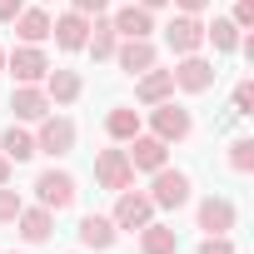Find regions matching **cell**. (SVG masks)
<instances>
[{"label":"cell","mask_w":254,"mask_h":254,"mask_svg":"<svg viewBox=\"0 0 254 254\" xmlns=\"http://www.w3.org/2000/svg\"><path fill=\"white\" fill-rule=\"evenodd\" d=\"M75 150V125L65 115H45L40 120V135H35V155H70Z\"/></svg>","instance_id":"6da1fadb"},{"label":"cell","mask_w":254,"mask_h":254,"mask_svg":"<svg viewBox=\"0 0 254 254\" xmlns=\"http://www.w3.org/2000/svg\"><path fill=\"white\" fill-rule=\"evenodd\" d=\"M150 110H155V115H150V120H155V135H160L165 145H170V140H185V135L194 130L190 110H185V105H175V100H160V105H150Z\"/></svg>","instance_id":"7a4b0ae2"},{"label":"cell","mask_w":254,"mask_h":254,"mask_svg":"<svg viewBox=\"0 0 254 254\" xmlns=\"http://www.w3.org/2000/svg\"><path fill=\"white\" fill-rule=\"evenodd\" d=\"M35 194H40L45 209H70V204H75V175H65V170H45V175L35 180Z\"/></svg>","instance_id":"3957f363"},{"label":"cell","mask_w":254,"mask_h":254,"mask_svg":"<svg viewBox=\"0 0 254 254\" xmlns=\"http://www.w3.org/2000/svg\"><path fill=\"white\" fill-rule=\"evenodd\" d=\"M190 199V175H180V170H155V190H150V204H160V209H180Z\"/></svg>","instance_id":"277c9868"},{"label":"cell","mask_w":254,"mask_h":254,"mask_svg":"<svg viewBox=\"0 0 254 254\" xmlns=\"http://www.w3.org/2000/svg\"><path fill=\"white\" fill-rule=\"evenodd\" d=\"M95 180L105 185V190H130V180H135V170H130V155L125 150H100V160H95Z\"/></svg>","instance_id":"5b68a950"},{"label":"cell","mask_w":254,"mask_h":254,"mask_svg":"<svg viewBox=\"0 0 254 254\" xmlns=\"http://www.w3.org/2000/svg\"><path fill=\"white\" fill-rule=\"evenodd\" d=\"M155 214L150 194H135V190H120V204H115V229H145Z\"/></svg>","instance_id":"8992f818"},{"label":"cell","mask_w":254,"mask_h":254,"mask_svg":"<svg viewBox=\"0 0 254 254\" xmlns=\"http://www.w3.org/2000/svg\"><path fill=\"white\" fill-rule=\"evenodd\" d=\"M170 75H175V85H180V90L199 95V90H209V85H214V75H219V70H214L209 60H199V55H185V60H180Z\"/></svg>","instance_id":"52a82bcc"},{"label":"cell","mask_w":254,"mask_h":254,"mask_svg":"<svg viewBox=\"0 0 254 254\" xmlns=\"http://www.w3.org/2000/svg\"><path fill=\"white\" fill-rule=\"evenodd\" d=\"M165 40H170V50H175V55H194V50L204 45V25H199L194 15H175V20H170V30H165Z\"/></svg>","instance_id":"ba28073f"},{"label":"cell","mask_w":254,"mask_h":254,"mask_svg":"<svg viewBox=\"0 0 254 254\" xmlns=\"http://www.w3.org/2000/svg\"><path fill=\"white\" fill-rule=\"evenodd\" d=\"M5 70H10L20 85H35V80H45V75H50V60H45L35 45H20V50L5 60Z\"/></svg>","instance_id":"9c48e42d"},{"label":"cell","mask_w":254,"mask_h":254,"mask_svg":"<svg viewBox=\"0 0 254 254\" xmlns=\"http://www.w3.org/2000/svg\"><path fill=\"white\" fill-rule=\"evenodd\" d=\"M50 35H55V45H60V50H85V35H90V15L70 10V15L50 20Z\"/></svg>","instance_id":"30bf717a"},{"label":"cell","mask_w":254,"mask_h":254,"mask_svg":"<svg viewBox=\"0 0 254 254\" xmlns=\"http://www.w3.org/2000/svg\"><path fill=\"white\" fill-rule=\"evenodd\" d=\"M125 155H130V170H150V175H155V170L165 165V140H160V135H135Z\"/></svg>","instance_id":"8fae6325"},{"label":"cell","mask_w":254,"mask_h":254,"mask_svg":"<svg viewBox=\"0 0 254 254\" xmlns=\"http://www.w3.org/2000/svg\"><path fill=\"white\" fill-rule=\"evenodd\" d=\"M110 25H115V35H125V40H150V30H155V20H150L145 5H125Z\"/></svg>","instance_id":"7c38bea8"},{"label":"cell","mask_w":254,"mask_h":254,"mask_svg":"<svg viewBox=\"0 0 254 254\" xmlns=\"http://www.w3.org/2000/svg\"><path fill=\"white\" fill-rule=\"evenodd\" d=\"M10 110H15V120H45V115H50V95L35 90V85H20V90L10 95Z\"/></svg>","instance_id":"4fadbf2b"},{"label":"cell","mask_w":254,"mask_h":254,"mask_svg":"<svg viewBox=\"0 0 254 254\" xmlns=\"http://www.w3.org/2000/svg\"><path fill=\"white\" fill-rule=\"evenodd\" d=\"M199 229H204V234H229V229H234V204L209 194V199L199 204Z\"/></svg>","instance_id":"5bb4252c"},{"label":"cell","mask_w":254,"mask_h":254,"mask_svg":"<svg viewBox=\"0 0 254 254\" xmlns=\"http://www.w3.org/2000/svg\"><path fill=\"white\" fill-rule=\"evenodd\" d=\"M15 224H20V239L25 244H45L50 239V224H55V209H45V204L40 209H20Z\"/></svg>","instance_id":"9a60e30c"},{"label":"cell","mask_w":254,"mask_h":254,"mask_svg":"<svg viewBox=\"0 0 254 254\" xmlns=\"http://www.w3.org/2000/svg\"><path fill=\"white\" fill-rule=\"evenodd\" d=\"M135 95H140V105H160V100L175 95V75L170 70H145L140 85H135Z\"/></svg>","instance_id":"2e32d148"},{"label":"cell","mask_w":254,"mask_h":254,"mask_svg":"<svg viewBox=\"0 0 254 254\" xmlns=\"http://www.w3.org/2000/svg\"><path fill=\"white\" fill-rule=\"evenodd\" d=\"M80 244H85V249H110V244H115V219L85 214V219H80Z\"/></svg>","instance_id":"e0dca14e"},{"label":"cell","mask_w":254,"mask_h":254,"mask_svg":"<svg viewBox=\"0 0 254 254\" xmlns=\"http://www.w3.org/2000/svg\"><path fill=\"white\" fill-rule=\"evenodd\" d=\"M140 249H145V254H180V234H175L170 224H155V219H150V224L140 229Z\"/></svg>","instance_id":"ac0fdd59"},{"label":"cell","mask_w":254,"mask_h":254,"mask_svg":"<svg viewBox=\"0 0 254 254\" xmlns=\"http://www.w3.org/2000/svg\"><path fill=\"white\" fill-rule=\"evenodd\" d=\"M115 55H120V65L130 70V75H145V70H155V45H150V40H125Z\"/></svg>","instance_id":"d6986e66"},{"label":"cell","mask_w":254,"mask_h":254,"mask_svg":"<svg viewBox=\"0 0 254 254\" xmlns=\"http://www.w3.org/2000/svg\"><path fill=\"white\" fill-rule=\"evenodd\" d=\"M10 25H15V35H20L25 45H40V40H50V15H45V10H20Z\"/></svg>","instance_id":"ffe728a7"},{"label":"cell","mask_w":254,"mask_h":254,"mask_svg":"<svg viewBox=\"0 0 254 254\" xmlns=\"http://www.w3.org/2000/svg\"><path fill=\"white\" fill-rule=\"evenodd\" d=\"M45 95H50V105L80 100V75H75V70H50V75H45Z\"/></svg>","instance_id":"44dd1931"},{"label":"cell","mask_w":254,"mask_h":254,"mask_svg":"<svg viewBox=\"0 0 254 254\" xmlns=\"http://www.w3.org/2000/svg\"><path fill=\"white\" fill-rule=\"evenodd\" d=\"M0 155H5L10 165L30 160V155H35V135H25V130H15V125H10V130H5V140H0Z\"/></svg>","instance_id":"7402d4cb"},{"label":"cell","mask_w":254,"mask_h":254,"mask_svg":"<svg viewBox=\"0 0 254 254\" xmlns=\"http://www.w3.org/2000/svg\"><path fill=\"white\" fill-rule=\"evenodd\" d=\"M85 50H90L95 60H110V55H115V25H110V20H95L90 35H85Z\"/></svg>","instance_id":"603a6c76"},{"label":"cell","mask_w":254,"mask_h":254,"mask_svg":"<svg viewBox=\"0 0 254 254\" xmlns=\"http://www.w3.org/2000/svg\"><path fill=\"white\" fill-rule=\"evenodd\" d=\"M105 130H110L115 140H135V135H140V115L120 105V110H110V120H105Z\"/></svg>","instance_id":"cb8c5ba5"},{"label":"cell","mask_w":254,"mask_h":254,"mask_svg":"<svg viewBox=\"0 0 254 254\" xmlns=\"http://www.w3.org/2000/svg\"><path fill=\"white\" fill-rule=\"evenodd\" d=\"M204 40H214V50H239V25L214 20V25H204Z\"/></svg>","instance_id":"d4e9b609"},{"label":"cell","mask_w":254,"mask_h":254,"mask_svg":"<svg viewBox=\"0 0 254 254\" xmlns=\"http://www.w3.org/2000/svg\"><path fill=\"white\" fill-rule=\"evenodd\" d=\"M229 165H234L239 175H249V170H254V140H234V145H229Z\"/></svg>","instance_id":"484cf974"},{"label":"cell","mask_w":254,"mask_h":254,"mask_svg":"<svg viewBox=\"0 0 254 254\" xmlns=\"http://www.w3.org/2000/svg\"><path fill=\"white\" fill-rule=\"evenodd\" d=\"M20 209H25V204H20V194H15L10 185H0V219H15Z\"/></svg>","instance_id":"4316f807"},{"label":"cell","mask_w":254,"mask_h":254,"mask_svg":"<svg viewBox=\"0 0 254 254\" xmlns=\"http://www.w3.org/2000/svg\"><path fill=\"white\" fill-rule=\"evenodd\" d=\"M234 115H254V85H239L234 90Z\"/></svg>","instance_id":"83f0119b"},{"label":"cell","mask_w":254,"mask_h":254,"mask_svg":"<svg viewBox=\"0 0 254 254\" xmlns=\"http://www.w3.org/2000/svg\"><path fill=\"white\" fill-rule=\"evenodd\" d=\"M229 20H234L239 30H244V25H254V0H234V15H229Z\"/></svg>","instance_id":"f1b7e54d"},{"label":"cell","mask_w":254,"mask_h":254,"mask_svg":"<svg viewBox=\"0 0 254 254\" xmlns=\"http://www.w3.org/2000/svg\"><path fill=\"white\" fill-rule=\"evenodd\" d=\"M199 254H234V244H229L224 234H209V239L199 244Z\"/></svg>","instance_id":"f546056e"},{"label":"cell","mask_w":254,"mask_h":254,"mask_svg":"<svg viewBox=\"0 0 254 254\" xmlns=\"http://www.w3.org/2000/svg\"><path fill=\"white\" fill-rule=\"evenodd\" d=\"M20 10H25V0H0V20H5V25H10Z\"/></svg>","instance_id":"4dcf8cb0"},{"label":"cell","mask_w":254,"mask_h":254,"mask_svg":"<svg viewBox=\"0 0 254 254\" xmlns=\"http://www.w3.org/2000/svg\"><path fill=\"white\" fill-rule=\"evenodd\" d=\"M70 5H75V10H80V15H100V10H105V5H110V0H70Z\"/></svg>","instance_id":"1f68e13d"},{"label":"cell","mask_w":254,"mask_h":254,"mask_svg":"<svg viewBox=\"0 0 254 254\" xmlns=\"http://www.w3.org/2000/svg\"><path fill=\"white\" fill-rule=\"evenodd\" d=\"M175 5H180V10H185V15H199V10H204V5H209V0H175Z\"/></svg>","instance_id":"d6a6232c"},{"label":"cell","mask_w":254,"mask_h":254,"mask_svg":"<svg viewBox=\"0 0 254 254\" xmlns=\"http://www.w3.org/2000/svg\"><path fill=\"white\" fill-rule=\"evenodd\" d=\"M0 185H10V160L0 155Z\"/></svg>","instance_id":"836d02e7"},{"label":"cell","mask_w":254,"mask_h":254,"mask_svg":"<svg viewBox=\"0 0 254 254\" xmlns=\"http://www.w3.org/2000/svg\"><path fill=\"white\" fill-rule=\"evenodd\" d=\"M140 5H145V10H155V5H165V0H140Z\"/></svg>","instance_id":"e575fe53"},{"label":"cell","mask_w":254,"mask_h":254,"mask_svg":"<svg viewBox=\"0 0 254 254\" xmlns=\"http://www.w3.org/2000/svg\"><path fill=\"white\" fill-rule=\"evenodd\" d=\"M0 70H5V50H0Z\"/></svg>","instance_id":"d590c367"}]
</instances>
